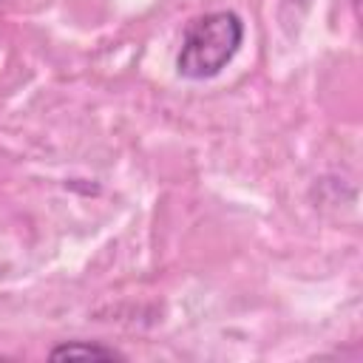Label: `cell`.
<instances>
[{
	"instance_id": "cell-1",
	"label": "cell",
	"mask_w": 363,
	"mask_h": 363,
	"mask_svg": "<svg viewBox=\"0 0 363 363\" xmlns=\"http://www.w3.org/2000/svg\"><path fill=\"white\" fill-rule=\"evenodd\" d=\"M244 40V23L235 11H210L196 17L182 40L176 71L187 79L216 77L238 51Z\"/></svg>"
},
{
	"instance_id": "cell-2",
	"label": "cell",
	"mask_w": 363,
	"mask_h": 363,
	"mask_svg": "<svg viewBox=\"0 0 363 363\" xmlns=\"http://www.w3.org/2000/svg\"><path fill=\"white\" fill-rule=\"evenodd\" d=\"M51 360H74V357H94V360H122V354L116 349H108V346H99V343H62V346H54Z\"/></svg>"
}]
</instances>
